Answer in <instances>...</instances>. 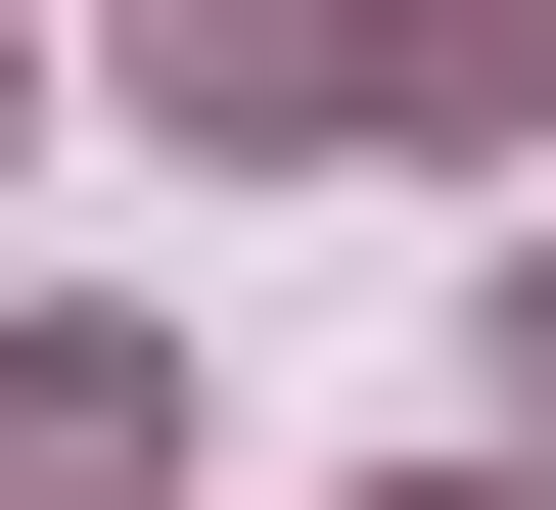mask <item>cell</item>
<instances>
[{
	"mask_svg": "<svg viewBox=\"0 0 556 510\" xmlns=\"http://www.w3.org/2000/svg\"><path fill=\"white\" fill-rule=\"evenodd\" d=\"M186 464H232V418L139 372V325H0V510H186Z\"/></svg>",
	"mask_w": 556,
	"mask_h": 510,
	"instance_id": "cell-1",
	"label": "cell"
},
{
	"mask_svg": "<svg viewBox=\"0 0 556 510\" xmlns=\"http://www.w3.org/2000/svg\"><path fill=\"white\" fill-rule=\"evenodd\" d=\"M139 94L186 139H371V0H139Z\"/></svg>",
	"mask_w": 556,
	"mask_h": 510,
	"instance_id": "cell-2",
	"label": "cell"
},
{
	"mask_svg": "<svg viewBox=\"0 0 556 510\" xmlns=\"http://www.w3.org/2000/svg\"><path fill=\"white\" fill-rule=\"evenodd\" d=\"M371 139H556V0H371Z\"/></svg>",
	"mask_w": 556,
	"mask_h": 510,
	"instance_id": "cell-3",
	"label": "cell"
},
{
	"mask_svg": "<svg viewBox=\"0 0 556 510\" xmlns=\"http://www.w3.org/2000/svg\"><path fill=\"white\" fill-rule=\"evenodd\" d=\"M510 372H556V278H510Z\"/></svg>",
	"mask_w": 556,
	"mask_h": 510,
	"instance_id": "cell-4",
	"label": "cell"
},
{
	"mask_svg": "<svg viewBox=\"0 0 556 510\" xmlns=\"http://www.w3.org/2000/svg\"><path fill=\"white\" fill-rule=\"evenodd\" d=\"M0 139H47V94H0Z\"/></svg>",
	"mask_w": 556,
	"mask_h": 510,
	"instance_id": "cell-5",
	"label": "cell"
}]
</instances>
